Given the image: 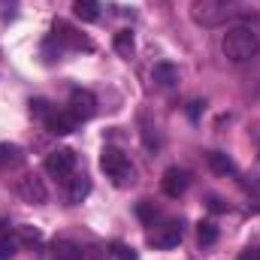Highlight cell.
I'll use <instances>...</instances> for the list:
<instances>
[{
	"label": "cell",
	"instance_id": "1",
	"mask_svg": "<svg viewBox=\"0 0 260 260\" xmlns=\"http://www.w3.org/2000/svg\"><path fill=\"white\" fill-rule=\"evenodd\" d=\"M221 52H224L227 61L245 64V61L257 58L260 37L254 34V30H248V27H230V30L224 34V40H221Z\"/></svg>",
	"mask_w": 260,
	"mask_h": 260
},
{
	"label": "cell",
	"instance_id": "2",
	"mask_svg": "<svg viewBox=\"0 0 260 260\" xmlns=\"http://www.w3.org/2000/svg\"><path fill=\"white\" fill-rule=\"evenodd\" d=\"M191 21L200 27H221L230 18H236L233 0H191Z\"/></svg>",
	"mask_w": 260,
	"mask_h": 260
},
{
	"label": "cell",
	"instance_id": "3",
	"mask_svg": "<svg viewBox=\"0 0 260 260\" xmlns=\"http://www.w3.org/2000/svg\"><path fill=\"white\" fill-rule=\"evenodd\" d=\"M100 170L118 185V188H127L136 182V167L130 164V157L124 151H118V148H103V154H100Z\"/></svg>",
	"mask_w": 260,
	"mask_h": 260
},
{
	"label": "cell",
	"instance_id": "4",
	"mask_svg": "<svg viewBox=\"0 0 260 260\" xmlns=\"http://www.w3.org/2000/svg\"><path fill=\"white\" fill-rule=\"evenodd\" d=\"M52 43H58V49L67 46V49H73V52H91V49H94V43H91L85 34H79L73 24H67V21H55V27H52Z\"/></svg>",
	"mask_w": 260,
	"mask_h": 260
},
{
	"label": "cell",
	"instance_id": "5",
	"mask_svg": "<svg viewBox=\"0 0 260 260\" xmlns=\"http://www.w3.org/2000/svg\"><path fill=\"white\" fill-rule=\"evenodd\" d=\"M76 170V151L70 148H55L46 154V173L55 176V179H70Z\"/></svg>",
	"mask_w": 260,
	"mask_h": 260
},
{
	"label": "cell",
	"instance_id": "6",
	"mask_svg": "<svg viewBox=\"0 0 260 260\" xmlns=\"http://www.w3.org/2000/svg\"><path fill=\"white\" fill-rule=\"evenodd\" d=\"M18 197L24 203H30V206H40V203L49 200V188H46V182L37 173H27V176L18 179Z\"/></svg>",
	"mask_w": 260,
	"mask_h": 260
},
{
	"label": "cell",
	"instance_id": "7",
	"mask_svg": "<svg viewBox=\"0 0 260 260\" xmlns=\"http://www.w3.org/2000/svg\"><path fill=\"white\" fill-rule=\"evenodd\" d=\"M70 112L79 118V121H88L97 115V97L85 88H73L70 91Z\"/></svg>",
	"mask_w": 260,
	"mask_h": 260
},
{
	"label": "cell",
	"instance_id": "8",
	"mask_svg": "<svg viewBox=\"0 0 260 260\" xmlns=\"http://www.w3.org/2000/svg\"><path fill=\"white\" fill-rule=\"evenodd\" d=\"M160 188H164V194L167 197H182L188 188H191V173L188 170H182V167H170L167 173H164V179H160Z\"/></svg>",
	"mask_w": 260,
	"mask_h": 260
},
{
	"label": "cell",
	"instance_id": "9",
	"mask_svg": "<svg viewBox=\"0 0 260 260\" xmlns=\"http://www.w3.org/2000/svg\"><path fill=\"white\" fill-rule=\"evenodd\" d=\"M179 242H182V227L179 224H167V227L148 233V245H154V248H176Z\"/></svg>",
	"mask_w": 260,
	"mask_h": 260
},
{
	"label": "cell",
	"instance_id": "10",
	"mask_svg": "<svg viewBox=\"0 0 260 260\" xmlns=\"http://www.w3.org/2000/svg\"><path fill=\"white\" fill-rule=\"evenodd\" d=\"M76 124H79V118L67 109V112H52L49 118H46V127H49V133H55V136H67V133H73L76 130Z\"/></svg>",
	"mask_w": 260,
	"mask_h": 260
},
{
	"label": "cell",
	"instance_id": "11",
	"mask_svg": "<svg viewBox=\"0 0 260 260\" xmlns=\"http://www.w3.org/2000/svg\"><path fill=\"white\" fill-rule=\"evenodd\" d=\"M55 260H85V248L73 239H55Z\"/></svg>",
	"mask_w": 260,
	"mask_h": 260
},
{
	"label": "cell",
	"instance_id": "12",
	"mask_svg": "<svg viewBox=\"0 0 260 260\" xmlns=\"http://www.w3.org/2000/svg\"><path fill=\"white\" fill-rule=\"evenodd\" d=\"M206 160H209V170H212V173H218V176H236V164L230 160V154H224V151H209Z\"/></svg>",
	"mask_w": 260,
	"mask_h": 260
},
{
	"label": "cell",
	"instance_id": "13",
	"mask_svg": "<svg viewBox=\"0 0 260 260\" xmlns=\"http://www.w3.org/2000/svg\"><path fill=\"white\" fill-rule=\"evenodd\" d=\"M151 79H154V85H160V88H173V85L179 82V70L173 64H167V61H160V64H154V70H151Z\"/></svg>",
	"mask_w": 260,
	"mask_h": 260
},
{
	"label": "cell",
	"instance_id": "14",
	"mask_svg": "<svg viewBox=\"0 0 260 260\" xmlns=\"http://www.w3.org/2000/svg\"><path fill=\"white\" fill-rule=\"evenodd\" d=\"M73 15L79 21H97L100 18V3L97 0H73Z\"/></svg>",
	"mask_w": 260,
	"mask_h": 260
},
{
	"label": "cell",
	"instance_id": "15",
	"mask_svg": "<svg viewBox=\"0 0 260 260\" xmlns=\"http://www.w3.org/2000/svg\"><path fill=\"white\" fill-rule=\"evenodd\" d=\"M88 194H91V182H88V176H73V179H70V191H67L70 203H82Z\"/></svg>",
	"mask_w": 260,
	"mask_h": 260
},
{
	"label": "cell",
	"instance_id": "16",
	"mask_svg": "<svg viewBox=\"0 0 260 260\" xmlns=\"http://www.w3.org/2000/svg\"><path fill=\"white\" fill-rule=\"evenodd\" d=\"M18 164H24V151L18 145L0 142V167H18Z\"/></svg>",
	"mask_w": 260,
	"mask_h": 260
},
{
	"label": "cell",
	"instance_id": "17",
	"mask_svg": "<svg viewBox=\"0 0 260 260\" xmlns=\"http://www.w3.org/2000/svg\"><path fill=\"white\" fill-rule=\"evenodd\" d=\"M112 46H115V52L121 58H133V34L130 30H118L115 40H112Z\"/></svg>",
	"mask_w": 260,
	"mask_h": 260
},
{
	"label": "cell",
	"instance_id": "18",
	"mask_svg": "<svg viewBox=\"0 0 260 260\" xmlns=\"http://www.w3.org/2000/svg\"><path fill=\"white\" fill-rule=\"evenodd\" d=\"M18 239L24 242V245H43V233H40V227H30V224H21L18 227Z\"/></svg>",
	"mask_w": 260,
	"mask_h": 260
},
{
	"label": "cell",
	"instance_id": "19",
	"mask_svg": "<svg viewBox=\"0 0 260 260\" xmlns=\"http://www.w3.org/2000/svg\"><path fill=\"white\" fill-rule=\"evenodd\" d=\"M197 239H200V245H212V242L218 239V227H215L212 221H203L200 230H197Z\"/></svg>",
	"mask_w": 260,
	"mask_h": 260
},
{
	"label": "cell",
	"instance_id": "20",
	"mask_svg": "<svg viewBox=\"0 0 260 260\" xmlns=\"http://www.w3.org/2000/svg\"><path fill=\"white\" fill-rule=\"evenodd\" d=\"M52 112H55V109L49 106V100H40V97H37V100H30V115H37V118H43V121H46Z\"/></svg>",
	"mask_w": 260,
	"mask_h": 260
},
{
	"label": "cell",
	"instance_id": "21",
	"mask_svg": "<svg viewBox=\"0 0 260 260\" xmlns=\"http://www.w3.org/2000/svg\"><path fill=\"white\" fill-rule=\"evenodd\" d=\"M136 215H139L142 221H148V224H151V221L157 218V209H154V203H148V200H142V203H139V209H136Z\"/></svg>",
	"mask_w": 260,
	"mask_h": 260
},
{
	"label": "cell",
	"instance_id": "22",
	"mask_svg": "<svg viewBox=\"0 0 260 260\" xmlns=\"http://www.w3.org/2000/svg\"><path fill=\"white\" fill-rule=\"evenodd\" d=\"M15 254V242L12 239H0V260H9Z\"/></svg>",
	"mask_w": 260,
	"mask_h": 260
},
{
	"label": "cell",
	"instance_id": "23",
	"mask_svg": "<svg viewBox=\"0 0 260 260\" xmlns=\"http://www.w3.org/2000/svg\"><path fill=\"white\" fill-rule=\"evenodd\" d=\"M85 260H106V248H100V245L85 248Z\"/></svg>",
	"mask_w": 260,
	"mask_h": 260
},
{
	"label": "cell",
	"instance_id": "24",
	"mask_svg": "<svg viewBox=\"0 0 260 260\" xmlns=\"http://www.w3.org/2000/svg\"><path fill=\"white\" fill-rule=\"evenodd\" d=\"M115 257L118 260H136V251L127 248V245H115Z\"/></svg>",
	"mask_w": 260,
	"mask_h": 260
},
{
	"label": "cell",
	"instance_id": "25",
	"mask_svg": "<svg viewBox=\"0 0 260 260\" xmlns=\"http://www.w3.org/2000/svg\"><path fill=\"white\" fill-rule=\"evenodd\" d=\"M236 260H260V245H248V248H245Z\"/></svg>",
	"mask_w": 260,
	"mask_h": 260
},
{
	"label": "cell",
	"instance_id": "26",
	"mask_svg": "<svg viewBox=\"0 0 260 260\" xmlns=\"http://www.w3.org/2000/svg\"><path fill=\"white\" fill-rule=\"evenodd\" d=\"M209 209H212V212H224L227 206H224V203H221L218 197H212V200H209Z\"/></svg>",
	"mask_w": 260,
	"mask_h": 260
},
{
	"label": "cell",
	"instance_id": "27",
	"mask_svg": "<svg viewBox=\"0 0 260 260\" xmlns=\"http://www.w3.org/2000/svg\"><path fill=\"white\" fill-rule=\"evenodd\" d=\"M200 109H203V103H200V100L191 103V118H200Z\"/></svg>",
	"mask_w": 260,
	"mask_h": 260
},
{
	"label": "cell",
	"instance_id": "28",
	"mask_svg": "<svg viewBox=\"0 0 260 260\" xmlns=\"http://www.w3.org/2000/svg\"><path fill=\"white\" fill-rule=\"evenodd\" d=\"M257 154H260V142H257Z\"/></svg>",
	"mask_w": 260,
	"mask_h": 260
}]
</instances>
